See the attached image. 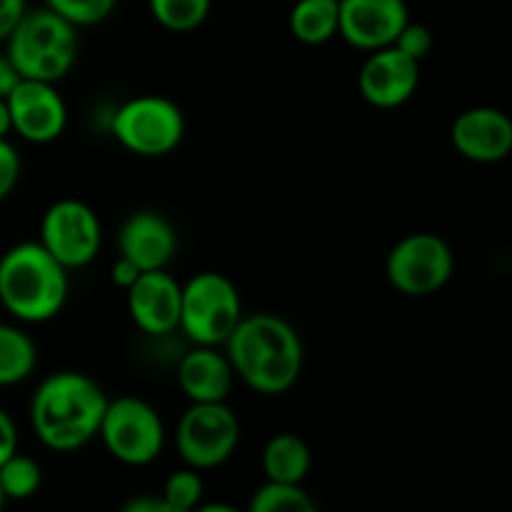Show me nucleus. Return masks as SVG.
<instances>
[{
  "label": "nucleus",
  "instance_id": "412c9836",
  "mask_svg": "<svg viewBox=\"0 0 512 512\" xmlns=\"http://www.w3.org/2000/svg\"><path fill=\"white\" fill-rule=\"evenodd\" d=\"M250 512H315L318 503L303 488V483H278L265 480L248 503Z\"/></svg>",
  "mask_w": 512,
  "mask_h": 512
},
{
  "label": "nucleus",
  "instance_id": "20e7f679",
  "mask_svg": "<svg viewBox=\"0 0 512 512\" xmlns=\"http://www.w3.org/2000/svg\"><path fill=\"white\" fill-rule=\"evenodd\" d=\"M5 55L20 78L58 83L78 60V28L50 8L25 10L5 38Z\"/></svg>",
  "mask_w": 512,
  "mask_h": 512
},
{
  "label": "nucleus",
  "instance_id": "9d476101",
  "mask_svg": "<svg viewBox=\"0 0 512 512\" xmlns=\"http://www.w3.org/2000/svg\"><path fill=\"white\" fill-rule=\"evenodd\" d=\"M38 243L63 268L78 270L98 258L103 245V225L88 203L63 198L43 213Z\"/></svg>",
  "mask_w": 512,
  "mask_h": 512
},
{
  "label": "nucleus",
  "instance_id": "b1692460",
  "mask_svg": "<svg viewBox=\"0 0 512 512\" xmlns=\"http://www.w3.org/2000/svg\"><path fill=\"white\" fill-rule=\"evenodd\" d=\"M160 495H163V500L170 505L173 512L198 510L203 505L205 495L203 478H200L195 468H183L165 480L163 493Z\"/></svg>",
  "mask_w": 512,
  "mask_h": 512
},
{
  "label": "nucleus",
  "instance_id": "c85d7f7f",
  "mask_svg": "<svg viewBox=\"0 0 512 512\" xmlns=\"http://www.w3.org/2000/svg\"><path fill=\"white\" fill-rule=\"evenodd\" d=\"M13 453H18V428H15V420L0 408V465Z\"/></svg>",
  "mask_w": 512,
  "mask_h": 512
},
{
  "label": "nucleus",
  "instance_id": "a878e982",
  "mask_svg": "<svg viewBox=\"0 0 512 512\" xmlns=\"http://www.w3.org/2000/svg\"><path fill=\"white\" fill-rule=\"evenodd\" d=\"M393 48H398L400 53H405L413 60L428 58V53L433 50V33H430L428 25L415 23V20H408L403 25V30L398 33V38L393 40Z\"/></svg>",
  "mask_w": 512,
  "mask_h": 512
},
{
  "label": "nucleus",
  "instance_id": "ddd939ff",
  "mask_svg": "<svg viewBox=\"0 0 512 512\" xmlns=\"http://www.w3.org/2000/svg\"><path fill=\"white\" fill-rule=\"evenodd\" d=\"M420 83V63L400 53L398 48L373 50L358 75L360 95L373 108H400L415 95Z\"/></svg>",
  "mask_w": 512,
  "mask_h": 512
},
{
  "label": "nucleus",
  "instance_id": "7ed1b4c3",
  "mask_svg": "<svg viewBox=\"0 0 512 512\" xmlns=\"http://www.w3.org/2000/svg\"><path fill=\"white\" fill-rule=\"evenodd\" d=\"M70 270L38 240H25L0 255V305L23 323H48L65 308Z\"/></svg>",
  "mask_w": 512,
  "mask_h": 512
},
{
  "label": "nucleus",
  "instance_id": "2f4dec72",
  "mask_svg": "<svg viewBox=\"0 0 512 512\" xmlns=\"http://www.w3.org/2000/svg\"><path fill=\"white\" fill-rule=\"evenodd\" d=\"M20 75L15 70V65L10 63V58L5 53H0V98H8L10 90L18 85Z\"/></svg>",
  "mask_w": 512,
  "mask_h": 512
},
{
  "label": "nucleus",
  "instance_id": "dca6fc26",
  "mask_svg": "<svg viewBox=\"0 0 512 512\" xmlns=\"http://www.w3.org/2000/svg\"><path fill=\"white\" fill-rule=\"evenodd\" d=\"M118 250L138 270H163L178 253V233L165 215L138 210L120 225Z\"/></svg>",
  "mask_w": 512,
  "mask_h": 512
},
{
  "label": "nucleus",
  "instance_id": "aec40b11",
  "mask_svg": "<svg viewBox=\"0 0 512 512\" xmlns=\"http://www.w3.org/2000/svg\"><path fill=\"white\" fill-rule=\"evenodd\" d=\"M38 345L25 330L0 323V388L18 385L35 373Z\"/></svg>",
  "mask_w": 512,
  "mask_h": 512
},
{
  "label": "nucleus",
  "instance_id": "423d86ee",
  "mask_svg": "<svg viewBox=\"0 0 512 512\" xmlns=\"http://www.w3.org/2000/svg\"><path fill=\"white\" fill-rule=\"evenodd\" d=\"M115 140L138 158L170 155L185 135V115L163 95H138L120 105L110 120Z\"/></svg>",
  "mask_w": 512,
  "mask_h": 512
},
{
  "label": "nucleus",
  "instance_id": "6ab92c4d",
  "mask_svg": "<svg viewBox=\"0 0 512 512\" xmlns=\"http://www.w3.org/2000/svg\"><path fill=\"white\" fill-rule=\"evenodd\" d=\"M340 0H298L290 10V33L305 45H323L338 35Z\"/></svg>",
  "mask_w": 512,
  "mask_h": 512
},
{
  "label": "nucleus",
  "instance_id": "39448f33",
  "mask_svg": "<svg viewBox=\"0 0 512 512\" xmlns=\"http://www.w3.org/2000/svg\"><path fill=\"white\" fill-rule=\"evenodd\" d=\"M240 318H243V300L228 275L203 270L183 285L178 328L190 343L220 348Z\"/></svg>",
  "mask_w": 512,
  "mask_h": 512
},
{
  "label": "nucleus",
  "instance_id": "6e6552de",
  "mask_svg": "<svg viewBox=\"0 0 512 512\" xmlns=\"http://www.w3.org/2000/svg\"><path fill=\"white\" fill-rule=\"evenodd\" d=\"M240 443V420L228 403H190L175 430V448L188 468L213 470L228 463Z\"/></svg>",
  "mask_w": 512,
  "mask_h": 512
},
{
  "label": "nucleus",
  "instance_id": "c756f323",
  "mask_svg": "<svg viewBox=\"0 0 512 512\" xmlns=\"http://www.w3.org/2000/svg\"><path fill=\"white\" fill-rule=\"evenodd\" d=\"M140 273H143V270H138V265H133L128 258L118 255V260H115L113 270H110V280H113V283L118 285L120 290H128L130 285H133L135 280H138Z\"/></svg>",
  "mask_w": 512,
  "mask_h": 512
},
{
  "label": "nucleus",
  "instance_id": "f03ea898",
  "mask_svg": "<svg viewBox=\"0 0 512 512\" xmlns=\"http://www.w3.org/2000/svg\"><path fill=\"white\" fill-rule=\"evenodd\" d=\"M108 400L90 375L78 370L48 375L30 400L33 433L55 453H75L98 438Z\"/></svg>",
  "mask_w": 512,
  "mask_h": 512
},
{
  "label": "nucleus",
  "instance_id": "2eb2a0df",
  "mask_svg": "<svg viewBox=\"0 0 512 512\" xmlns=\"http://www.w3.org/2000/svg\"><path fill=\"white\" fill-rule=\"evenodd\" d=\"M450 140L463 158L473 163H498L512 153V120L490 105L468 108L455 118Z\"/></svg>",
  "mask_w": 512,
  "mask_h": 512
},
{
  "label": "nucleus",
  "instance_id": "4be33fe9",
  "mask_svg": "<svg viewBox=\"0 0 512 512\" xmlns=\"http://www.w3.org/2000/svg\"><path fill=\"white\" fill-rule=\"evenodd\" d=\"M148 8L170 33H190L208 20L213 0H148Z\"/></svg>",
  "mask_w": 512,
  "mask_h": 512
},
{
  "label": "nucleus",
  "instance_id": "bb28decb",
  "mask_svg": "<svg viewBox=\"0 0 512 512\" xmlns=\"http://www.w3.org/2000/svg\"><path fill=\"white\" fill-rule=\"evenodd\" d=\"M20 173H23V163H20L18 150L8 138H3L0 140V203L15 190Z\"/></svg>",
  "mask_w": 512,
  "mask_h": 512
},
{
  "label": "nucleus",
  "instance_id": "f3484780",
  "mask_svg": "<svg viewBox=\"0 0 512 512\" xmlns=\"http://www.w3.org/2000/svg\"><path fill=\"white\" fill-rule=\"evenodd\" d=\"M233 383L228 355L213 345H195L178 365V385L190 403H228Z\"/></svg>",
  "mask_w": 512,
  "mask_h": 512
},
{
  "label": "nucleus",
  "instance_id": "a211bd4d",
  "mask_svg": "<svg viewBox=\"0 0 512 512\" xmlns=\"http://www.w3.org/2000/svg\"><path fill=\"white\" fill-rule=\"evenodd\" d=\"M313 468V450L300 435L278 433L263 448L265 480L278 483H303Z\"/></svg>",
  "mask_w": 512,
  "mask_h": 512
},
{
  "label": "nucleus",
  "instance_id": "5701e85b",
  "mask_svg": "<svg viewBox=\"0 0 512 512\" xmlns=\"http://www.w3.org/2000/svg\"><path fill=\"white\" fill-rule=\"evenodd\" d=\"M43 485V470H40L38 460L28 458V455L13 453L3 465H0V490H3L5 500H30Z\"/></svg>",
  "mask_w": 512,
  "mask_h": 512
},
{
  "label": "nucleus",
  "instance_id": "72a5a7b5",
  "mask_svg": "<svg viewBox=\"0 0 512 512\" xmlns=\"http://www.w3.org/2000/svg\"><path fill=\"white\" fill-rule=\"evenodd\" d=\"M8 503V500H5V495H3V490H0V510H3V505Z\"/></svg>",
  "mask_w": 512,
  "mask_h": 512
},
{
  "label": "nucleus",
  "instance_id": "393cba45",
  "mask_svg": "<svg viewBox=\"0 0 512 512\" xmlns=\"http://www.w3.org/2000/svg\"><path fill=\"white\" fill-rule=\"evenodd\" d=\"M118 0H45V8L63 15L75 28H90L113 15Z\"/></svg>",
  "mask_w": 512,
  "mask_h": 512
},
{
  "label": "nucleus",
  "instance_id": "7c9ffc66",
  "mask_svg": "<svg viewBox=\"0 0 512 512\" xmlns=\"http://www.w3.org/2000/svg\"><path fill=\"white\" fill-rule=\"evenodd\" d=\"M123 510L125 512H173L170 510V505L163 500V495H158V498H153V495H140V498L125 503Z\"/></svg>",
  "mask_w": 512,
  "mask_h": 512
},
{
  "label": "nucleus",
  "instance_id": "9b49d317",
  "mask_svg": "<svg viewBox=\"0 0 512 512\" xmlns=\"http://www.w3.org/2000/svg\"><path fill=\"white\" fill-rule=\"evenodd\" d=\"M13 133L35 145L53 143L68 125V105L55 83L20 78L5 98Z\"/></svg>",
  "mask_w": 512,
  "mask_h": 512
},
{
  "label": "nucleus",
  "instance_id": "473e14b6",
  "mask_svg": "<svg viewBox=\"0 0 512 512\" xmlns=\"http://www.w3.org/2000/svg\"><path fill=\"white\" fill-rule=\"evenodd\" d=\"M10 133H13V123H10L8 103H5V98H0V140L8 138Z\"/></svg>",
  "mask_w": 512,
  "mask_h": 512
},
{
  "label": "nucleus",
  "instance_id": "cd10ccee",
  "mask_svg": "<svg viewBox=\"0 0 512 512\" xmlns=\"http://www.w3.org/2000/svg\"><path fill=\"white\" fill-rule=\"evenodd\" d=\"M28 10V0H0V43H5L18 20Z\"/></svg>",
  "mask_w": 512,
  "mask_h": 512
},
{
  "label": "nucleus",
  "instance_id": "f257e3e1",
  "mask_svg": "<svg viewBox=\"0 0 512 512\" xmlns=\"http://www.w3.org/2000/svg\"><path fill=\"white\" fill-rule=\"evenodd\" d=\"M223 348L235 378L260 395L288 393L303 373V340L280 315L255 313L240 318Z\"/></svg>",
  "mask_w": 512,
  "mask_h": 512
},
{
  "label": "nucleus",
  "instance_id": "0eeeda50",
  "mask_svg": "<svg viewBox=\"0 0 512 512\" xmlns=\"http://www.w3.org/2000/svg\"><path fill=\"white\" fill-rule=\"evenodd\" d=\"M98 438L118 463L143 468L155 463L165 448V425L158 410L140 398L108 400Z\"/></svg>",
  "mask_w": 512,
  "mask_h": 512
},
{
  "label": "nucleus",
  "instance_id": "1a4fd4ad",
  "mask_svg": "<svg viewBox=\"0 0 512 512\" xmlns=\"http://www.w3.org/2000/svg\"><path fill=\"white\" fill-rule=\"evenodd\" d=\"M455 273L453 248L435 233H410L390 248L385 260L388 283L408 298H425L450 283Z\"/></svg>",
  "mask_w": 512,
  "mask_h": 512
},
{
  "label": "nucleus",
  "instance_id": "f8f14e48",
  "mask_svg": "<svg viewBox=\"0 0 512 512\" xmlns=\"http://www.w3.org/2000/svg\"><path fill=\"white\" fill-rule=\"evenodd\" d=\"M410 20L405 0H340L338 35L358 50L388 48Z\"/></svg>",
  "mask_w": 512,
  "mask_h": 512
},
{
  "label": "nucleus",
  "instance_id": "4468645a",
  "mask_svg": "<svg viewBox=\"0 0 512 512\" xmlns=\"http://www.w3.org/2000/svg\"><path fill=\"white\" fill-rule=\"evenodd\" d=\"M128 313L145 335H168L180 325V295L183 285L168 270H145L125 290Z\"/></svg>",
  "mask_w": 512,
  "mask_h": 512
}]
</instances>
